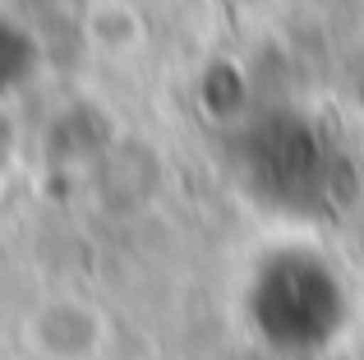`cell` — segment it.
<instances>
[{
	"mask_svg": "<svg viewBox=\"0 0 364 360\" xmlns=\"http://www.w3.org/2000/svg\"><path fill=\"white\" fill-rule=\"evenodd\" d=\"M245 324L282 356L328 351L350 324V291L309 250H277L249 272Z\"/></svg>",
	"mask_w": 364,
	"mask_h": 360,
	"instance_id": "6da1fadb",
	"label": "cell"
},
{
	"mask_svg": "<svg viewBox=\"0 0 364 360\" xmlns=\"http://www.w3.org/2000/svg\"><path fill=\"white\" fill-rule=\"evenodd\" d=\"M235 171L249 194L277 213H332L350 189L346 157L295 111L249 120L235 139Z\"/></svg>",
	"mask_w": 364,
	"mask_h": 360,
	"instance_id": "7a4b0ae2",
	"label": "cell"
},
{
	"mask_svg": "<svg viewBox=\"0 0 364 360\" xmlns=\"http://www.w3.org/2000/svg\"><path fill=\"white\" fill-rule=\"evenodd\" d=\"M23 342L37 360H97L107 346V319L79 296H51L28 314Z\"/></svg>",
	"mask_w": 364,
	"mask_h": 360,
	"instance_id": "3957f363",
	"label": "cell"
},
{
	"mask_svg": "<svg viewBox=\"0 0 364 360\" xmlns=\"http://www.w3.org/2000/svg\"><path fill=\"white\" fill-rule=\"evenodd\" d=\"M37 70V37L14 18H0V92L18 88Z\"/></svg>",
	"mask_w": 364,
	"mask_h": 360,
	"instance_id": "277c9868",
	"label": "cell"
},
{
	"mask_svg": "<svg viewBox=\"0 0 364 360\" xmlns=\"http://www.w3.org/2000/svg\"><path fill=\"white\" fill-rule=\"evenodd\" d=\"M9 148H14V129H9V120L0 116V166L9 162Z\"/></svg>",
	"mask_w": 364,
	"mask_h": 360,
	"instance_id": "5b68a950",
	"label": "cell"
}]
</instances>
